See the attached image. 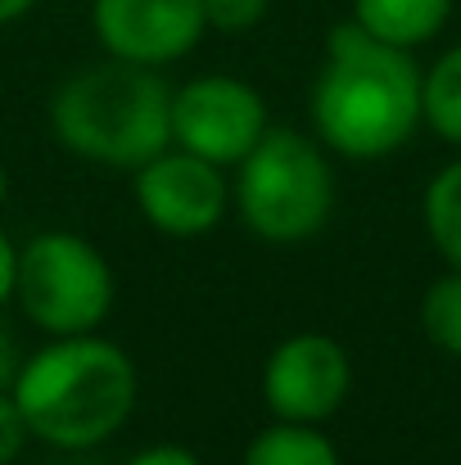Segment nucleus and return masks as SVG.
I'll return each instance as SVG.
<instances>
[{"instance_id":"1","label":"nucleus","mask_w":461,"mask_h":465,"mask_svg":"<svg viewBox=\"0 0 461 465\" xmlns=\"http://www.w3.org/2000/svg\"><path fill=\"white\" fill-rule=\"evenodd\" d=\"M312 132L339 158H385L403 150L421 118V68L412 50L371 36L357 18L335 23L326 64L312 82Z\"/></svg>"},{"instance_id":"2","label":"nucleus","mask_w":461,"mask_h":465,"mask_svg":"<svg viewBox=\"0 0 461 465\" xmlns=\"http://www.w3.org/2000/svg\"><path fill=\"white\" fill-rule=\"evenodd\" d=\"M14 398L36 443L55 452H91L132 420L141 375L114 339L95 330L64 334L23 357Z\"/></svg>"},{"instance_id":"3","label":"nucleus","mask_w":461,"mask_h":465,"mask_svg":"<svg viewBox=\"0 0 461 465\" xmlns=\"http://www.w3.org/2000/svg\"><path fill=\"white\" fill-rule=\"evenodd\" d=\"M50 132L68 154L136 172L172 145V86L127 59L91 64L50 95Z\"/></svg>"},{"instance_id":"4","label":"nucleus","mask_w":461,"mask_h":465,"mask_svg":"<svg viewBox=\"0 0 461 465\" xmlns=\"http://www.w3.org/2000/svg\"><path fill=\"white\" fill-rule=\"evenodd\" d=\"M231 203L263 244H307L335 208L326 145L290 127H267V136L236 163Z\"/></svg>"},{"instance_id":"5","label":"nucleus","mask_w":461,"mask_h":465,"mask_svg":"<svg viewBox=\"0 0 461 465\" xmlns=\"http://www.w3.org/2000/svg\"><path fill=\"white\" fill-rule=\"evenodd\" d=\"M114 267L77 231H41L18 249L14 303L50 339L91 334L114 308Z\"/></svg>"},{"instance_id":"6","label":"nucleus","mask_w":461,"mask_h":465,"mask_svg":"<svg viewBox=\"0 0 461 465\" xmlns=\"http://www.w3.org/2000/svg\"><path fill=\"white\" fill-rule=\"evenodd\" d=\"M267 127L272 118L258 86L240 77L204 73L172 91V145L217 167H236L267 136Z\"/></svg>"},{"instance_id":"7","label":"nucleus","mask_w":461,"mask_h":465,"mask_svg":"<svg viewBox=\"0 0 461 465\" xmlns=\"http://www.w3.org/2000/svg\"><path fill=\"white\" fill-rule=\"evenodd\" d=\"M132 194L154 231L176 240L208 235L231 208V185L222 167L176 145L158 150L132 172Z\"/></svg>"},{"instance_id":"8","label":"nucleus","mask_w":461,"mask_h":465,"mask_svg":"<svg viewBox=\"0 0 461 465\" xmlns=\"http://www.w3.org/2000/svg\"><path fill=\"white\" fill-rule=\"evenodd\" d=\"M353 389V361L335 334L299 330L281 339L263 366V402L276 420L321 425L330 420Z\"/></svg>"},{"instance_id":"9","label":"nucleus","mask_w":461,"mask_h":465,"mask_svg":"<svg viewBox=\"0 0 461 465\" xmlns=\"http://www.w3.org/2000/svg\"><path fill=\"white\" fill-rule=\"evenodd\" d=\"M91 32L109 59L167 68L204 41L208 23L204 0H91Z\"/></svg>"},{"instance_id":"10","label":"nucleus","mask_w":461,"mask_h":465,"mask_svg":"<svg viewBox=\"0 0 461 465\" xmlns=\"http://www.w3.org/2000/svg\"><path fill=\"white\" fill-rule=\"evenodd\" d=\"M353 18L371 36L398 50H416L448 27L453 0H353Z\"/></svg>"},{"instance_id":"11","label":"nucleus","mask_w":461,"mask_h":465,"mask_svg":"<svg viewBox=\"0 0 461 465\" xmlns=\"http://www.w3.org/2000/svg\"><path fill=\"white\" fill-rule=\"evenodd\" d=\"M240 465H344L339 448L330 443V434L321 425H295V420H276L267 430H258L245 448Z\"/></svg>"},{"instance_id":"12","label":"nucleus","mask_w":461,"mask_h":465,"mask_svg":"<svg viewBox=\"0 0 461 465\" xmlns=\"http://www.w3.org/2000/svg\"><path fill=\"white\" fill-rule=\"evenodd\" d=\"M421 118L439 141L461 145V45L444 50L421 73Z\"/></svg>"},{"instance_id":"13","label":"nucleus","mask_w":461,"mask_h":465,"mask_svg":"<svg viewBox=\"0 0 461 465\" xmlns=\"http://www.w3.org/2000/svg\"><path fill=\"white\" fill-rule=\"evenodd\" d=\"M421 217H426V235L439 249V258L461 272V158L430 176Z\"/></svg>"},{"instance_id":"14","label":"nucleus","mask_w":461,"mask_h":465,"mask_svg":"<svg viewBox=\"0 0 461 465\" xmlns=\"http://www.w3.org/2000/svg\"><path fill=\"white\" fill-rule=\"evenodd\" d=\"M421 330L426 339L448 352V357H461V272L448 267V276H439L426 299H421Z\"/></svg>"},{"instance_id":"15","label":"nucleus","mask_w":461,"mask_h":465,"mask_svg":"<svg viewBox=\"0 0 461 465\" xmlns=\"http://www.w3.org/2000/svg\"><path fill=\"white\" fill-rule=\"evenodd\" d=\"M267 9H272V0H204V23H208V32L245 36L267 18Z\"/></svg>"},{"instance_id":"16","label":"nucleus","mask_w":461,"mask_h":465,"mask_svg":"<svg viewBox=\"0 0 461 465\" xmlns=\"http://www.w3.org/2000/svg\"><path fill=\"white\" fill-rule=\"evenodd\" d=\"M27 443H32V430L18 411V398L14 389H0V465H14Z\"/></svg>"},{"instance_id":"17","label":"nucleus","mask_w":461,"mask_h":465,"mask_svg":"<svg viewBox=\"0 0 461 465\" xmlns=\"http://www.w3.org/2000/svg\"><path fill=\"white\" fill-rule=\"evenodd\" d=\"M123 465H204L190 448L181 443H154V448H141L136 457H127Z\"/></svg>"},{"instance_id":"18","label":"nucleus","mask_w":461,"mask_h":465,"mask_svg":"<svg viewBox=\"0 0 461 465\" xmlns=\"http://www.w3.org/2000/svg\"><path fill=\"white\" fill-rule=\"evenodd\" d=\"M18 371H23V352H18V339H14V330H9V325L0 321V389H14Z\"/></svg>"},{"instance_id":"19","label":"nucleus","mask_w":461,"mask_h":465,"mask_svg":"<svg viewBox=\"0 0 461 465\" xmlns=\"http://www.w3.org/2000/svg\"><path fill=\"white\" fill-rule=\"evenodd\" d=\"M14 276H18V249H14L9 231L0 226V308L14 299Z\"/></svg>"},{"instance_id":"20","label":"nucleus","mask_w":461,"mask_h":465,"mask_svg":"<svg viewBox=\"0 0 461 465\" xmlns=\"http://www.w3.org/2000/svg\"><path fill=\"white\" fill-rule=\"evenodd\" d=\"M36 9V0H0V27H9V23H18L23 14H32Z\"/></svg>"},{"instance_id":"21","label":"nucleus","mask_w":461,"mask_h":465,"mask_svg":"<svg viewBox=\"0 0 461 465\" xmlns=\"http://www.w3.org/2000/svg\"><path fill=\"white\" fill-rule=\"evenodd\" d=\"M5 199H9V172H5V163H0V208H5Z\"/></svg>"}]
</instances>
